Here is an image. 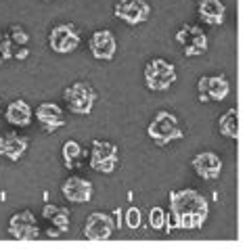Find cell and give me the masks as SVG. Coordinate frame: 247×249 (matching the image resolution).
Instances as JSON below:
<instances>
[{
  "label": "cell",
  "instance_id": "obj_5",
  "mask_svg": "<svg viewBox=\"0 0 247 249\" xmlns=\"http://www.w3.org/2000/svg\"><path fill=\"white\" fill-rule=\"evenodd\" d=\"M92 147L88 151V157H90V168L99 174H113L120 165V149L118 144H113L111 141H101V138H94L90 142Z\"/></svg>",
  "mask_w": 247,
  "mask_h": 249
},
{
  "label": "cell",
  "instance_id": "obj_8",
  "mask_svg": "<svg viewBox=\"0 0 247 249\" xmlns=\"http://www.w3.org/2000/svg\"><path fill=\"white\" fill-rule=\"evenodd\" d=\"M113 15L130 27L142 25L151 17L149 0H118L113 6Z\"/></svg>",
  "mask_w": 247,
  "mask_h": 249
},
{
  "label": "cell",
  "instance_id": "obj_21",
  "mask_svg": "<svg viewBox=\"0 0 247 249\" xmlns=\"http://www.w3.org/2000/svg\"><path fill=\"white\" fill-rule=\"evenodd\" d=\"M218 132H220L224 138L237 141V136H239V113H237L235 107L229 109V111H224L220 117H218Z\"/></svg>",
  "mask_w": 247,
  "mask_h": 249
},
{
  "label": "cell",
  "instance_id": "obj_24",
  "mask_svg": "<svg viewBox=\"0 0 247 249\" xmlns=\"http://www.w3.org/2000/svg\"><path fill=\"white\" fill-rule=\"evenodd\" d=\"M124 222H126L128 228H132V231H139L142 224V212L139 207H128V210L124 212Z\"/></svg>",
  "mask_w": 247,
  "mask_h": 249
},
{
  "label": "cell",
  "instance_id": "obj_17",
  "mask_svg": "<svg viewBox=\"0 0 247 249\" xmlns=\"http://www.w3.org/2000/svg\"><path fill=\"white\" fill-rule=\"evenodd\" d=\"M197 15L205 25L220 27L226 21V4H224V0H199Z\"/></svg>",
  "mask_w": 247,
  "mask_h": 249
},
{
  "label": "cell",
  "instance_id": "obj_20",
  "mask_svg": "<svg viewBox=\"0 0 247 249\" xmlns=\"http://www.w3.org/2000/svg\"><path fill=\"white\" fill-rule=\"evenodd\" d=\"M61 157H63V165L67 170L78 168L82 159L88 157V151L82 147L78 141H65L63 147H61Z\"/></svg>",
  "mask_w": 247,
  "mask_h": 249
},
{
  "label": "cell",
  "instance_id": "obj_9",
  "mask_svg": "<svg viewBox=\"0 0 247 249\" xmlns=\"http://www.w3.org/2000/svg\"><path fill=\"white\" fill-rule=\"evenodd\" d=\"M82 36L73 23H59L49 34V46L57 54H70L80 46Z\"/></svg>",
  "mask_w": 247,
  "mask_h": 249
},
{
  "label": "cell",
  "instance_id": "obj_15",
  "mask_svg": "<svg viewBox=\"0 0 247 249\" xmlns=\"http://www.w3.org/2000/svg\"><path fill=\"white\" fill-rule=\"evenodd\" d=\"M36 122L42 126L44 132H57L65 126V113L57 103H51V101H44L36 107Z\"/></svg>",
  "mask_w": 247,
  "mask_h": 249
},
{
  "label": "cell",
  "instance_id": "obj_12",
  "mask_svg": "<svg viewBox=\"0 0 247 249\" xmlns=\"http://www.w3.org/2000/svg\"><path fill=\"white\" fill-rule=\"evenodd\" d=\"M88 51L97 61H111L115 53H118V40H115L113 32L109 30L92 32L90 40H88Z\"/></svg>",
  "mask_w": 247,
  "mask_h": 249
},
{
  "label": "cell",
  "instance_id": "obj_26",
  "mask_svg": "<svg viewBox=\"0 0 247 249\" xmlns=\"http://www.w3.org/2000/svg\"><path fill=\"white\" fill-rule=\"evenodd\" d=\"M13 57H15L17 61H23V59H27V57H30V48H27V46H19L17 51L13 53Z\"/></svg>",
  "mask_w": 247,
  "mask_h": 249
},
{
  "label": "cell",
  "instance_id": "obj_16",
  "mask_svg": "<svg viewBox=\"0 0 247 249\" xmlns=\"http://www.w3.org/2000/svg\"><path fill=\"white\" fill-rule=\"evenodd\" d=\"M30 149V141L27 136L19 132H4L0 134V157L9 159V161H21L23 155Z\"/></svg>",
  "mask_w": 247,
  "mask_h": 249
},
{
  "label": "cell",
  "instance_id": "obj_10",
  "mask_svg": "<svg viewBox=\"0 0 247 249\" xmlns=\"http://www.w3.org/2000/svg\"><path fill=\"white\" fill-rule=\"evenodd\" d=\"M9 234L17 241H36L40 237V226L30 210H21L9 218Z\"/></svg>",
  "mask_w": 247,
  "mask_h": 249
},
{
  "label": "cell",
  "instance_id": "obj_28",
  "mask_svg": "<svg viewBox=\"0 0 247 249\" xmlns=\"http://www.w3.org/2000/svg\"><path fill=\"white\" fill-rule=\"evenodd\" d=\"M0 115H2V99H0Z\"/></svg>",
  "mask_w": 247,
  "mask_h": 249
},
{
  "label": "cell",
  "instance_id": "obj_22",
  "mask_svg": "<svg viewBox=\"0 0 247 249\" xmlns=\"http://www.w3.org/2000/svg\"><path fill=\"white\" fill-rule=\"evenodd\" d=\"M149 226L153 228V231H166L168 226V210H163V207L155 205L149 210Z\"/></svg>",
  "mask_w": 247,
  "mask_h": 249
},
{
  "label": "cell",
  "instance_id": "obj_14",
  "mask_svg": "<svg viewBox=\"0 0 247 249\" xmlns=\"http://www.w3.org/2000/svg\"><path fill=\"white\" fill-rule=\"evenodd\" d=\"M191 165H193L195 174L199 178H203V180H216V178H220L222 159L214 151H201V153H197L191 159Z\"/></svg>",
  "mask_w": 247,
  "mask_h": 249
},
{
  "label": "cell",
  "instance_id": "obj_4",
  "mask_svg": "<svg viewBox=\"0 0 247 249\" xmlns=\"http://www.w3.org/2000/svg\"><path fill=\"white\" fill-rule=\"evenodd\" d=\"M63 101L67 109L75 115H90L97 103V90L92 88L90 82H73L71 86H67L63 90Z\"/></svg>",
  "mask_w": 247,
  "mask_h": 249
},
{
  "label": "cell",
  "instance_id": "obj_3",
  "mask_svg": "<svg viewBox=\"0 0 247 249\" xmlns=\"http://www.w3.org/2000/svg\"><path fill=\"white\" fill-rule=\"evenodd\" d=\"M142 78H145V86L151 92H163L178 80L176 78V67L170 61L161 57H153L147 61L145 69H142Z\"/></svg>",
  "mask_w": 247,
  "mask_h": 249
},
{
  "label": "cell",
  "instance_id": "obj_29",
  "mask_svg": "<svg viewBox=\"0 0 247 249\" xmlns=\"http://www.w3.org/2000/svg\"><path fill=\"white\" fill-rule=\"evenodd\" d=\"M44 2H53V0H44Z\"/></svg>",
  "mask_w": 247,
  "mask_h": 249
},
{
  "label": "cell",
  "instance_id": "obj_25",
  "mask_svg": "<svg viewBox=\"0 0 247 249\" xmlns=\"http://www.w3.org/2000/svg\"><path fill=\"white\" fill-rule=\"evenodd\" d=\"M15 44L11 42V38L6 34H0V65L6 63V61L13 59V53H15Z\"/></svg>",
  "mask_w": 247,
  "mask_h": 249
},
{
  "label": "cell",
  "instance_id": "obj_11",
  "mask_svg": "<svg viewBox=\"0 0 247 249\" xmlns=\"http://www.w3.org/2000/svg\"><path fill=\"white\" fill-rule=\"evenodd\" d=\"M113 231H115V218L111 213L92 212L86 218V224L82 232H84V237L88 241H107V239H111Z\"/></svg>",
  "mask_w": 247,
  "mask_h": 249
},
{
  "label": "cell",
  "instance_id": "obj_2",
  "mask_svg": "<svg viewBox=\"0 0 247 249\" xmlns=\"http://www.w3.org/2000/svg\"><path fill=\"white\" fill-rule=\"evenodd\" d=\"M147 136L153 141L157 147H168L174 141H182L184 138V130L180 126L178 115L172 111H157L153 115V120L147 126Z\"/></svg>",
  "mask_w": 247,
  "mask_h": 249
},
{
  "label": "cell",
  "instance_id": "obj_6",
  "mask_svg": "<svg viewBox=\"0 0 247 249\" xmlns=\"http://www.w3.org/2000/svg\"><path fill=\"white\" fill-rule=\"evenodd\" d=\"M174 40H176V44H180L182 54L189 59L201 57V54H205L210 48L208 34L203 32V27L193 25V23H184V25L178 27V32L174 34Z\"/></svg>",
  "mask_w": 247,
  "mask_h": 249
},
{
  "label": "cell",
  "instance_id": "obj_19",
  "mask_svg": "<svg viewBox=\"0 0 247 249\" xmlns=\"http://www.w3.org/2000/svg\"><path fill=\"white\" fill-rule=\"evenodd\" d=\"M42 216L44 220L57 228L59 232H67L70 231V224H71V216H70V210L63 205H54V203H46L42 207Z\"/></svg>",
  "mask_w": 247,
  "mask_h": 249
},
{
  "label": "cell",
  "instance_id": "obj_13",
  "mask_svg": "<svg viewBox=\"0 0 247 249\" xmlns=\"http://www.w3.org/2000/svg\"><path fill=\"white\" fill-rule=\"evenodd\" d=\"M94 186L88 178L82 176H70L67 180L61 184V195H63L70 203H88L92 199Z\"/></svg>",
  "mask_w": 247,
  "mask_h": 249
},
{
  "label": "cell",
  "instance_id": "obj_7",
  "mask_svg": "<svg viewBox=\"0 0 247 249\" xmlns=\"http://www.w3.org/2000/svg\"><path fill=\"white\" fill-rule=\"evenodd\" d=\"M230 92V82L226 75H201L197 80V99L199 103H220Z\"/></svg>",
  "mask_w": 247,
  "mask_h": 249
},
{
  "label": "cell",
  "instance_id": "obj_18",
  "mask_svg": "<svg viewBox=\"0 0 247 249\" xmlns=\"http://www.w3.org/2000/svg\"><path fill=\"white\" fill-rule=\"evenodd\" d=\"M4 120L15 128H27L34 120V109L27 101L23 99H15L11 101L4 109Z\"/></svg>",
  "mask_w": 247,
  "mask_h": 249
},
{
  "label": "cell",
  "instance_id": "obj_27",
  "mask_svg": "<svg viewBox=\"0 0 247 249\" xmlns=\"http://www.w3.org/2000/svg\"><path fill=\"white\" fill-rule=\"evenodd\" d=\"M59 234H61L59 231H49V237H53V239H57V237H59Z\"/></svg>",
  "mask_w": 247,
  "mask_h": 249
},
{
  "label": "cell",
  "instance_id": "obj_1",
  "mask_svg": "<svg viewBox=\"0 0 247 249\" xmlns=\"http://www.w3.org/2000/svg\"><path fill=\"white\" fill-rule=\"evenodd\" d=\"M168 226L170 231H199L210 218V201L197 189H178L168 197Z\"/></svg>",
  "mask_w": 247,
  "mask_h": 249
},
{
  "label": "cell",
  "instance_id": "obj_23",
  "mask_svg": "<svg viewBox=\"0 0 247 249\" xmlns=\"http://www.w3.org/2000/svg\"><path fill=\"white\" fill-rule=\"evenodd\" d=\"M6 36L11 38V42L15 46H27V42H30V34L23 30V25H11Z\"/></svg>",
  "mask_w": 247,
  "mask_h": 249
}]
</instances>
